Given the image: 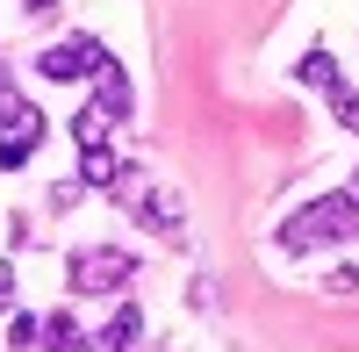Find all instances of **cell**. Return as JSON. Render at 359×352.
Here are the masks:
<instances>
[{
	"label": "cell",
	"instance_id": "6da1fadb",
	"mask_svg": "<svg viewBox=\"0 0 359 352\" xmlns=\"http://www.w3.org/2000/svg\"><path fill=\"white\" fill-rule=\"evenodd\" d=\"M345 238H359V194L352 187L316 194L280 223V252H323V245H345Z\"/></svg>",
	"mask_w": 359,
	"mask_h": 352
},
{
	"label": "cell",
	"instance_id": "7a4b0ae2",
	"mask_svg": "<svg viewBox=\"0 0 359 352\" xmlns=\"http://www.w3.org/2000/svg\"><path fill=\"white\" fill-rule=\"evenodd\" d=\"M65 280H72V295H123V287L137 280V259L123 245H94V252L65 259Z\"/></svg>",
	"mask_w": 359,
	"mask_h": 352
},
{
	"label": "cell",
	"instance_id": "3957f363",
	"mask_svg": "<svg viewBox=\"0 0 359 352\" xmlns=\"http://www.w3.org/2000/svg\"><path fill=\"white\" fill-rule=\"evenodd\" d=\"M43 144V115L36 101H22V94H0V165H29V151Z\"/></svg>",
	"mask_w": 359,
	"mask_h": 352
},
{
	"label": "cell",
	"instance_id": "277c9868",
	"mask_svg": "<svg viewBox=\"0 0 359 352\" xmlns=\"http://www.w3.org/2000/svg\"><path fill=\"white\" fill-rule=\"evenodd\" d=\"M101 65H108V43H94V36H57V43L36 57V72L57 79V86H72V79H101Z\"/></svg>",
	"mask_w": 359,
	"mask_h": 352
},
{
	"label": "cell",
	"instance_id": "5b68a950",
	"mask_svg": "<svg viewBox=\"0 0 359 352\" xmlns=\"http://www.w3.org/2000/svg\"><path fill=\"white\" fill-rule=\"evenodd\" d=\"M123 180H130V187H115V194L137 209V223L180 245V194H172V187H137V172H123Z\"/></svg>",
	"mask_w": 359,
	"mask_h": 352
},
{
	"label": "cell",
	"instance_id": "8992f818",
	"mask_svg": "<svg viewBox=\"0 0 359 352\" xmlns=\"http://www.w3.org/2000/svg\"><path fill=\"white\" fill-rule=\"evenodd\" d=\"M137 338H144V309H137V302H115L108 324L86 338V352H137Z\"/></svg>",
	"mask_w": 359,
	"mask_h": 352
},
{
	"label": "cell",
	"instance_id": "52a82bcc",
	"mask_svg": "<svg viewBox=\"0 0 359 352\" xmlns=\"http://www.w3.org/2000/svg\"><path fill=\"white\" fill-rule=\"evenodd\" d=\"M294 79H302V86H316V94H345V79H338V57L331 50H302V65H294Z\"/></svg>",
	"mask_w": 359,
	"mask_h": 352
},
{
	"label": "cell",
	"instance_id": "ba28073f",
	"mask_svg": "<svg viewBox=\"0 0 359 352\" xmlns=\"http://www.w3.org/2000/svg\"><path fill=\"white\" fill-rule=\"evenodd\" d=\"M94 108L108 115V123H115V115H130V108H137V94H130V79H123V65H115V57L101 65V94H94Z\"/></svg>",
	"mask_w": 359,
	"mask_h": 352
},
{
	"label": "cell",
	"instance_id": "9c48e42d",
	"mask_svg": "<svg viewBox=\"0 0 359 352\" xmlns=\"http://www.w3.org/2000/svg\"><path fill=\"white\" fill-rule=\"evenodd\" d=\"M79 187H123V158L94 144V151H79Z\"/></svg>",
	"mask_w": 359,
	"mask_h": 352
},
{
	"label": "cell",
	"instance_id": "30bf717a",
	"mask_svg": "<svg viewBox=\"0 0 359 352\" xmlns=\"http://www.w3.org/2000/svg\"><path fill=\"white\" fill-rule=\"evenodd\" d=\"M36 352H86V331L72 324V309H50L43 316V345Z\"/></svg>",
	"mask_w": 359,
	"mask_h": 352
},
{
	"label": "cell",
	"instance_id": "8fae6325",
	"mask_svg": "<svg viewBox=\"0 0 359 352\" xmlns=\"http://www.w3.org/2000/svg\"><path fill=\"white\" fill-rule=\"evenodd\" d=\"M72 144H79V151H94V144H108V115H101L94 101H86V108L72 115Z\"/></svg>",
	"mask_w": 359,
	"mask_h": 352
},
{
	"label": "cell",
	"instance_id": "7c38bea8",
	"mask_svg": "<svg viewBox=\"0 0 359 352\" xmlns=\"http://www.w3.org/2000/svg\"><path fill=\"white\" fill-rule=\"evenodd\" d=\"M8 345H15V352H36V345H43V316L8 309Z\"/></svg>",
	"mask_w": 359,
	"mask_h": 352
},
{
	"label": "cell",
	"instance_id": "4fadbf2b",
	"mask_svg": "<svg viewBox=\"0 0 359 352\" xmlns=\"http://www.w3.org/2000/svg\"><path fill=\"white\" fill-rule=\"evenodd\" d=\"M331 108H338V123L359 137V94H352V86H345V94H331Z\"/></svg>",
	"mask_w": 359,
	"mask_h": 352
},
{
	"label": "cell",
	"instance_id": "5bb4252c",
	"mask_svg": "<svg viewBox=\"0 0 359 352\" xmlns=\"http://www.w3.org/2000/svg\"><path fill=\"white\" fill-rule=\"evenodd\" d=\"M15 295H22V280H15V259H0V316L15 309Z\"/></svg>",
	"mask_w": 359,
	"mask_h": 352
},
{
	"label": "cell",
	"instance_id": "9a60e30c",
	"mask_svg": "<svg viewBox=\"0 0 359 352\" xmlns=\"http://www.w3.org/2000/svg\"><path fill=\"white\" fill-rule=\"evenodd\" d=\"M323 287H331V295H359V266H338V273L323 280Z\"/></svg>",
	"mask_w": 359,
	"mask_h": 352
},
{
	"label": "cell",
	"instance_id": "2e32d148",
	"mask_svg": "<svg viewBox=\"0 0 359 352\" xmlns=\"http://www.w3.org/2000/svg\"><path fill=\"white\" fill-rule=\"evenodd\" d=\"M57 8V0H22V15H50Z\"/></svg>",
	"mask_w": 359,
	"mask_h": 352
},
{
	"label": "cell",
	"instance_id": "e0dca14e",
	"mask_svg": "<svg viewBox=\"0 0 359 352\" xmlns=\"http://www.w3.org/2000/svg\"><path fill=\"white\" fill-rule=\"evenodd\" d=\"M0 94H15V72H8V65H0Z\"/></svg>",
	"mask_w": 359,
	"mask_h": 352
},
{
	"label": "cell",
	"instance_id": "ac0fdd59",
	"mask_svg": "<svg viewBox=\"0 0 359 352\" xmlns=\"http://www.w3.org/2000/svg\"><path fill=\"white\" fill-rule=\"evenodd\" d=\"M352 194H359V187H352Z\"/></svg>",
	"mask_w": 359,
	"mask_h": 352
}]
</instances>
